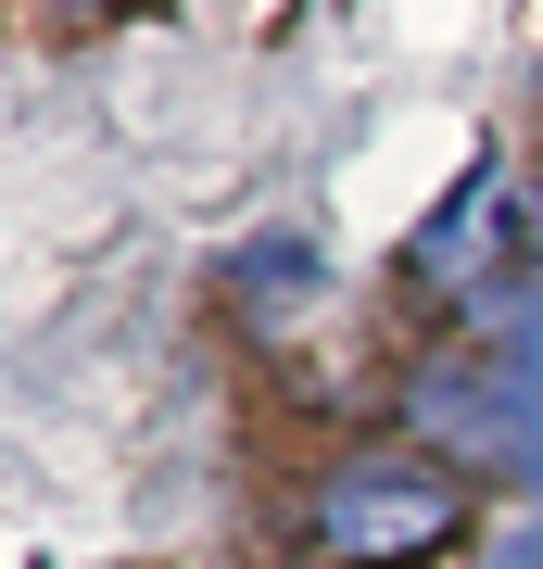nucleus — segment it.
<instances>
[{
  "label": "nucleus",
  "mask_w": 543,
  "mask_h": 569,
  "mask_svg": "<svg viewBox=\"0 0 543 569\" xmlns=\"http://www.w3.org/2000/svg\"><path fill=\"white\" fill-rule=\"evenodd\" d=\"M467 531V481L418 443H380V456H342L316 493H303V545L316 569H418Z\"/></svg>",
  "instance_id": "obj_1"
},
{
  "label": "nucleus",
  "mask_w": 543,
  "mask_h": 569,
  "mask_svg": "<svg viewBox=\"0 0 543 569\" xmlns=\"http://www.w3.org/2000/svg\"><path fill=\"white\" fill-rule=\"evenodd\" d=\"M404 430H430L467 468H519L543 493V305L505 329V342H443L404 392Z\"/></svg>",
  "instance_id": "obj_2"
},
{
  "label": "nucleus",
  "mask_w": 543,
  "mask_h": 569,
  "mask_svg": "<svg viewBox=\"0 0 543 569\" xmlns=\"http://www.w3.org/2000/svg\"><path fill=\"white\" fill-rule=\"evenodd\" d=\"M519 241H531V190H505L493 164H481V178L404 241V291H418V317H443L455 342H505L519 305H543V291H519Z\"/></svg>",
  "instance_id": "obj_3"
},
{
  "label": "nucleus",
  "mask_w": 543,
  "mask_h": 569,
  "mask_svg": "<svg viewBox=\"0 0 543 569\" xmlns=\"http://www.w3.org/2000/svg\"><path fill=\"white\" fill-rule=\"evenodd\" d=\"M228 291H241V317H291L303 291H329V266H316V241H253L228 266Z\"/></svg>",
  "instance_id": "obj_4"
},
{
  "label": "nucleus",
  "mask_w": 543,
  "mask_h": 569,
  "mask_svg": "<svg viewBox=\"0 0 543 569\" xmlns=\"http://www.w3.org/2000/svg\"><path fill=\"white\" fill-rule=\"evenodd\" d=\"M493 569H543V519H531V531H519V545H505Z\"/></svg>",
  "instance_id": "obj_5"
}]
</instances>
